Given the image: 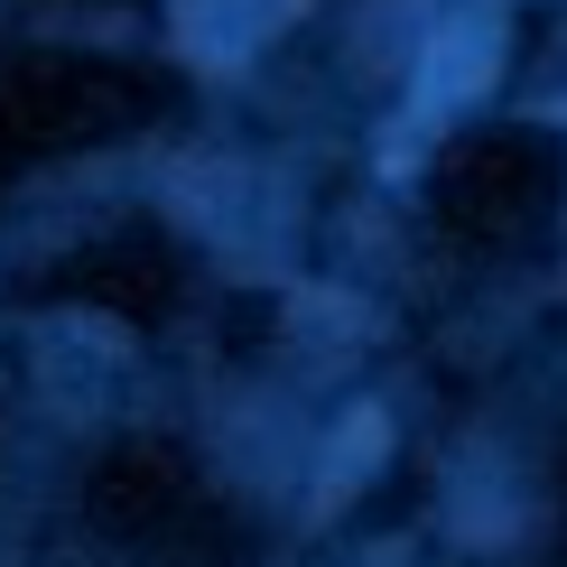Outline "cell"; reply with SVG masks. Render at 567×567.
I'll use <instances>...</instances> for the list:
<instances>
[{
    "instance_id": "cell-1",
    "label": "cell",
    "mask_w": 567,
    "mask_h": 567,
    "mask_svg": "<svg viewBox=\"0 0 567 567\" xmlns=\"http://www.w3.org/2000/svg\"><path fill=\"white\" fill-rule=\"evenodd\" d=\"M484 75H493V19H465V29H446L437 56H429V103H465Z\"/></svg>"
},
{
    "instance_id": "cell-2",
    "label": "cell",
    "mask_w": 567,
    "mask_h": 567,
    "mask_svg": "<svg viewBox=\"0 0 567 567\" xmlns=\"http://www.w3.org/2000/svg\"><path fill=\"white\" fill-rule=\"evenodd\" d=\"M382 446H391L382 410H353V419H344V437H336V456H326V475H317V512H336V503H344V484L363 475V465H382Z\"/></svg>"
},
{
    "instance_id": "cell-3",
    "label": "cell",
    "mask_w": 567,
    "mask_h": 567,
    "mask_svg": "<svg viewBox=\"0 0 567 567\" xmlns=\"http://www.w3.org/2000/svg\"><path fill=\"white\" fill-rule=\"evenodd\" d=\"M382 567H400V549H391V558H382Z\"/></svg>"
}]
</instances>
